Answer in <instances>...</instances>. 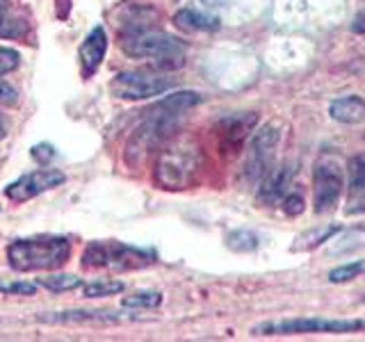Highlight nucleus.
<instances>
[{
	"label": "nucleus",
	"mask_w": 365,
	"mask_h": 342,
	"mask_svg": "<svg viewBox=\"0 0 365 342\" xmlns=\"http://www.w3.org/2000/svg\"><path fill=\"white\" fill-rule=\"evenodd\" d=\"M203 98L197 91H176V94L165 96L158 100L153 108L144 112L140 125L133 130L128 144H125L123 160L128 167L144 165L148 155L160 151L167 140H171L180 123V117L194 105H199Z\"/></svg>",
	"instance_id": "f257e3e1"
},
{
	"label": "nucleus",
	"mask_w": 365,
	"mask_h": 342,
	"mask_svg": "<svg viewBox=\"0 0 365 342\" xmlns=\"http://www.w3.org/2000/svg\"><path fill=\"white\" fill-rule=\"evenodd\" d=\"M203 171V151L201 144L190 135L171 137L160 146L155 165H153V180L160 190L167 192H182L190 190L199 180Z\"/></svg>",
	"instance_id": "f03ea898"
},
{
	"label": "nucleus",
	"mask_w": 365,
	"mask_h": 342,
	"mask_svg": "<svg viewBox=\"0 0 365 342\" xmlns=\"http://www.w3.org/2000/svg\"><path fill=\"white\" fill-rule=\"evenodd\" d=\"M121 48L130 57H142V60H153L160 71H174L185 64V43L178 37L148 28L142 23H135L121 37Z\"/></svg>",
	"instance_id": "7ed1b4c3"
},
{
	"label": "nucleus",
	"mask_w": 365,
	"mask_h": 342,
	"mask_svg": "<svg viewBox=\"0 0 365 342\" xmlns=\"http://www.w3.org/2000/svg\"><path fill=\"white\" fill-rule=\"evenodd\" d=\"M71 258V242L62 235H34L14 239L7 247V260L14 271H48L60 269Z\"/></svg>",
	"instance_id": "20e7f679"
},
{
	"label": "nucleus",
	"mask_w": 365,
	"mask_h": 342,
	"mask_svg": "<svg viewBox=\"0 0 365 342\" xmlns=\"http://www.w3.org/2000/svg\"><path fill=\"white\" fill-rule=\"evenodd\" d=\"M155 262V254L148 249L130 247L119 239H94L83 254V265L87 269H110V271H130L142 269Z\"/></svg>",
	"instance_id": "39448f33"
},
{
	"label": "nucleus",
	"mask_w": 365,
	"mask_h": 342,
	"mask_svg": "<svg viewBox=\"0 0 365 342\" xmlns=\"http://www.w3.org/2000/svg\"><path fill=\"white\" fill-rule=\"evenodd\" d=\"M281 142V130L277 123L262 125L249 142V151L242 169V180L247 185H260L262 178L269 176L277 162V148Z\"/></svg>",
	"instance_id": "423d86ee"
},
{
	"label": "nucleus",
	"mask_w": 365,
	"mask_h": 342,
	"mask_svg": "<svg viewBox=\"0 0 365 342\" xmlns=\"http://www.w3.org/2000/svg\"><path fill=\"white\" fill-rule=\"evenodd\" d=\"M365 331V319H327L292 317L281 322H265L254 328V336H294V333H354Z\"/></svg>",
	"instance_id": "0eeeda50"
},
{
	"label": "nucleus",
	"mask_w": 365,
	"mask_h": 342,
	"mask_svg": "<svg viewBox=\"0 0 365 342\" xmlns=\"http://www.w3.org/2000/svg\"><path fill=\"white\" fill-rule=\"evenodd\" d=\"M174 87V80L158 71H123L110 83V91L123 100H144L163 96Z\"/></svg>",
	"instance_id": "6e6552de"
},
{
	"label": "nucleus",
	"mask_w": 365,
	"mask_h": 342,
	"mask_svg": "<svg viewBox=\"0 0 365 342\" xmlns=\"http://www.w3.org/2000/svg\"><path fill=\"white\" fill-rule=\"evenodd\" d=\"M345 180L342 169L334 157H319L313 169V205L317 214H327L338 205Z\"/></svg>",
	"instance_id": "1a4fd4ad"
},
{
	"label": "nucleus",
	"mask_w": 365,
	"mask_h": 342,
	"mask_svg": "<svg viewBox=\"0 0 365 342\" xmlns=\"http://www.w3.org/2000/svg\"><path fill=\"white\" fill-rule=\"evenodd\" d=\"M62 182H64V174L60 169H37V171H32V174H26L19 180L9 182L5 187V194H7V199L21 203V201H30L34 197H39V194L62 185Z\"/></svg>",
	"instance_id": "9d476101"
},
{
	"label": "nucleus",
	"mask_w": 365,
	"mask_h": 342,
	"mask_svg": "<svg viewBox=\"0 0 365 342\" xmlns=\"http://www.w3.org/2000/svg\"><path fill=\"white\" fill-rule=\"evenodd\" d=\"M106 53H108V34L98 26L87 34L85 41L80 43V51H78L80 73H83L85 80H89L98 71L103 60H106Z\"/></svg>",
	"instance_id": "9b49d317"
},
{
	"label": "nucleus",
	"mask_w": 365,
	"mask_h": 342,
	"mask_svg": "<svg viewBox=\"0 0 365 342\" xmlns=\"http://www.w3.org/2000/svg\"><path fill=\"white\" fill-rule=\"evenodd\" d=\"M256 114L254 112H245V114H233V117H226L220 121L217 130H220V140L224 151H237L249 140V133L254 130L256 125Z\"/></svg>",
	"instance_id": "f8f14e48"
},
{
	"label": "nucleus",
	"mask_w": 365,
	"mask_h": 342,
	"mask_svg": "<svg viewBox=\"0 0 365 342\" xmlns=\"http://www.w3.org/2000/svg\"><path fill=\"white\" fill-rule=\"evenodd\" d=\"M292 178H294V169L292 167H281L269 176L262 178L260 187H258V201L265 205H281V201L292 192Z\"/></svg>",
	"instance_id": "ddd939ff"
},
{
	"label": "nucleus",
	"mask_w": 365,
	"mask_h": 342,
	"mask_svg": "<svg viewBox=\"0 0 365 342\" xmlns=\"http://www.w3.org/2000/svg\"><path fill=\"white\" fill-rule=\"evenodd\" d=\"M347 214H365V153H359L347 165Z\"/></svg>",
	"instance_id": "4468645a"
},
{
	"label": "nucleus",
	"mask_w": 365,
	"mask_h": 342,
	"mask_svg": "<svg viewBox=\"0 0 365 342\" xmlns=\"http://www.w3.org/2000/svg\"><path fill=\"white\" fill-rule=\"evenodd\" d=\"M329 114H331V119L338 123H349V125L361 123L365 121V100L356 94L336 98L329 105Z\"/></svg>",
	"instance_id": "2eb2a0df"
},
{
	"label": "nucleus",
	"mask_w": 365,
	"mask_h": 342,
	"mask_svg": "<svg viewBox=\"0 0 365 342\" xmlns=\"http://www.w3.org/2000/svg\"><path fill=\"white\" fill-rule=\"evenodd\" d=\"M39 322L46 324H83V322H117V315L96 311H64L39 315Z\"/></svg>",
	"instance_id": "dca6fc26"
},
{
	"label": "nucleus",
	"mask_w": 365,
	"mask_h": 342,
	"mask_svg": "<svg viewBox=\"0 0 365 342\" xmlns=\"http://www.w3.org/2000/svg\"><path fill=\"white\" fill-rule=\"evenodd\" d=\"M174 26L182 32H212L220 28V19L197 9H180L174 16Z\"/></svg>",
	"instance_id": "f3484780"
},
{
	"label": "nucleus",
	"mask_w": 365,
	"mask_h": 342,
	"mask_svg": "<svg viewBox=\"0 0 365 342\" xmlns=\"http://www.w3.org/2000/svg\"><path fill=\"white\" fill-rule=\"evenodd\" d=\"M336 233H340V226H338V224L311 228V231L302 233L299 237L294 239L292 251H313V249H317V247H322L324 242H329V239L334 237Z\"/></svg>",
	"instance_id": "a211bd4d"
},
{
	"label": "nucleus",
	"mask_w": 365,
	"mask_h": 342,
	"mask_svg": "<svg viewBox=\"0 0 365 342\" xmlns=\"http://www.w3.org/2000/svg\"><path fill=\"white\" fill-rule=\"evenodd\" d=\"M226 247L231 251H237V254H251V251L260 247V237L249 228H237L226 237Z\"/></svg>",
	"instance_id": "6ab92c4d"
},
{
	"label": "nucleus",
	"mask_w": 365,
	"mask_h": 342,
	"mask_svg": "<svg viewBox=\"0 0 365 342\" xmlns=\"http://www.w3.org/2000/svg\"><path fill=\"white\" fill-rule=\"evenodd\" d=\"M39 285L51 292H68V290L80 288V285H83V279L71 276V274H55V276L39 279Z\"/></svg>",
	"instance_id": "aec40b11"
},
{
	"label": "nucleus",
	"mask_w": 365,
	"mask_h": 342,
	"mask_svg": "<svg viewBox=\"0 0 365 342\" xmlns=\"http://www.w3.org/2000/svg\"><path fill=\"white\" fill-rule=\"evenodd\" d=\"M123 290V283L121 281H108V279H101V281H91V283H83V292L89 299H96V296H110V294H119Z\"/></svg>",
	"instance_id": "412c9836"
},
{
	"label": "nucleus",
	"mask_w": 365,
	"mask_h": 342,
	"mask_svg": "<svg viewBox=\"0 0 365 342\" xmlns=\"http://www.w3.org/2000/svg\"><path fill=\"white\" fill-rule=\"evenodd\" d=\"M363 271H365V260H351V262H345V265L331 269L329 271V281L331 283H349Z\"/></svg>",
	"instance_id": "4be33fe9"
},
{
	"label": "nucleus",
	"mask_w": 365,
	"mask_h": 342,
	"mask_svg": "<svg viewBox=\"0 0 365 342\" xmlns=\"http://www.w3.org/2000/svg\"><path fill=\"white\" fill-rule=\"evenodd\" d=\"M163 304V294L160 292H137L133 296H125V308H155Z\"/></svg>",
	"instance_id": "5701e85b"
},
{
	"label": "nucleus",
	"mask_w": 365,
	"mask_h": 342,
	"mask_svg": "<svg viewBox=\"0 0 365 342\" xmlns=\"http://www.w3.org/2000/svg\"><path fill=\"white\" fill-rule=\"evenodd\" d=\"M21 64V55L19 51L9 48V46H0V76L16 71Z\"/></svg>",
	"instance_id": "b1692460"
},
{
	"label": "nucleus",
	"mask_w": 365,
	"mask_h": 342,
	"mask_svg": "<svg viewBox=\"0 0 365 342\" xmlns=\"http://www.w3.org/2000/svg\"><path fill=\"white\" fill-rule=\"evenodd\" d=\"M281 208H283L285 214H290V217L302 214L304 212V197H302V194H297V192H290L288 197L281 201Z\"/></svg>",
	"instance_id": "393cba45"
},
{
	"label": "nucleus",
	"mask_w": 365,
	"mask_h": 342,
	"mask_svg": "<svg viewBox=\"0 0 365 342\" xmlns=\"http://www.w3.org/2000/svg\"><path fill=\"white\" fill-rule=\"evenodd\" d=\"M0 292L3 294H34L37 292V285L28 283V281H14V283H3L0 285Z\"/></svg>",
	"instance_id": "a878e982"
},
{
	"label": "nucleus",
	"mask_w": 365,
	"mask_h": 342,
	"mask_svg": "<svg viewBox=\"0 0 365 342\" xmlns=\"http://www.w3.org/2000/svg\"><path fill=\"white\" fill-rule=\"evenodd\" d=\"M55 148L51 144H37V146H32V157L37 160L39 165H48L51 160H55Z\"/></svg>",
	"instance_id": "bb28decb"
},
{
	"label": "nucleus",
	"mask_w": 365,
	"mask_h": 342,
	"mask_svg": "<svg viewBox=\"0 0 365 342\" xmlns=\"http://www.w3.org/2000/svg\"><path fill=\"white\" fill-rule=\"evenodd\" d=\"M16 103H19L16 89L7 85L5 80H0V105H16Z\"/></svg>",
	"instance_id": "cd10ccee"
},
{
	"label": "nucleus",
	"mask_w": 365,
	"mask_h": 342,
	"mask_svg": "<svg viewBox=\"0 0 365 342\" xmlns=\"http://www.w3.org/2000/svg\"><path fill=\"white\" fill-rule=\"evenodd\" d=\"M351 30L354 32H361V34H365V11H361V14L354 19V26H351Z\"/></svg>",
	"instance_id": "c85d7f7f"
},
{
	"label": "nucleus",
	"mask_w": 365,
	"mask_h": 342,
	"mask_svg": "<svg viewBox=\"0 0 365 342\" xmlns=\"http://www.w3.org/2000/svg\"><path fill=\"white\" fill-rule=\"evenodd\" d=\"M5 135H7V130H5V123H3V119H0V140H3Z\"/></svg>",
	"instance_id": "c756f323"
}]
</instances>
